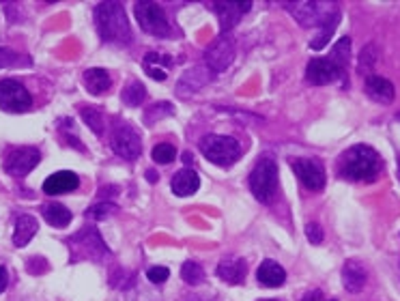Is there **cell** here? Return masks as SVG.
Wrapping results in <instances>:
<instances>
[{"label":"cell","mask_w":400,"mask_h":301,"mask_svg":"<svg viewBox=\"0 0 400 301\" xmlns=\"http://www.w3.org/2000/svg\"><path fill=\"white\" fill-rule=\"evenodd\" d=\"M7 282H9V275H7V269L0 267V293L7 288Z\"/></svg>","instance_id":"ab89813d"},{"label":"cell","mask_w":400,"mask_h":301,"mask_svg":"<svg viewBox=\"0 0 400 301\" xmlns=\"http://www.w3.org/2000/svg\"><path fill=\"white\" fill-rule=\"evenodd\" d=\"M338 17H340V15H336L334 19H329L327 24L323 26V33H319V37L312 39V43H310V48H312V50H323V48H325L327 41L332 39V35H334V29H336Z\"/></svg>","instance_id":"d6a6232c"},{"label":"cell","mask_w":400,"mask_h":301,"mask_svg":"<svg viewBox=\"0 0 400 301\" xmlns=\"http://www.w3.org/2000/svg\"><path fill=\"white\" fill-rule=\"evenodd\" d=\"M305 235H308L310 243H314V245H319L323 241V230H321L319 224H308V228H305Z\"/></svg>","instance_id":"74e56055"},{"label":"cell","mask_w":400,"mask_h":301,"mask_svg":"<svg viewBox=\"0 0 400 301\" xmlns=\"http://www.w3.org/2000/svg\"><path fill=\"white\" fill-rule=\"evenodd\" d=\"M376 58H379V48H376L374 43H368L366 48L360 52V58H358V69L362 74H366V78L368 76H372V67L376 65Z\"/></svg>","instance_id":"4316f807"},{"label":"cell","mask_w":400,"mask_h":301,"mask_svg":"<svg viewBox=\"0 0 400 301\" xmlns=\"http://www.w3.org/2000/svg\"><path fill=\"white\" fill-rule=\"evenodd\" d=\"M151 155H153V161H157V164H170V161H175V157H177V151L168 143H159V145H155Z\"/></svg>","instance_id":"1f68e13d"},{"label":"cell","mask_w":400,"mask_h":301,"mask_svg":"<svg viewBox=\"0 0 400 301\" xmlns=\"http://www.w3.org/2000/svg\"><path fill=\"white\" fill-rule=\"evenodd\" d=\"M78 185H80V179L76 172L61 170V172H54L43 181V192L50 194V196H56V194H67V192L78 190Z\"/></svg>","instance_id":"9a60e30c"},{"label":"cell","mask_w":400,"mask_h":301,"mask_svg":"<svg viewBox=\"0 0 400 301\" xmlns=\"http://www.w3.org/2000/svg\"><path fill=\"white\" fill-rule=\"evenodd\" d=\"M293 170L303 183V188H308L310 192H321L325 188V168L319 159H295Z\"/></svg>","instance_id":"7c38bea8"},{"label":"cell","mask_w":400,"mask_h":301,"mask_svg":"<svg viewBox=\"0 0 400 301\" xmlns=\"http://www.w3.org/2000/svg\"><path fill=\"white\" fill-rule=\"evenodd\" d=\"M48 269H50V267H48V261L41 259V257H33V259H29V261H26V271H29V273L39 275V273L48 271Z\"/></svg>","instance_id":"d590c367"},{"label":"cell","mask_w":400,"mask_h":301,"mask_svg":"<svg viewBox=\"0 0 400 301\" xmlns=\"http://www.w3.org/2000/svg\"><path fill=\"white\" fill-rule=\"evenodd\" d=\"M95 24L99 37L106 43L127 45L134 41L129 19L121 3H99L95 7Z\"/></svg>","instance_id":"7a4b0ae2"},{"label":"cell","mask_w":400,"mask_h":301,"mask_svg":"<svg viewBox=\"0 0 400 301\" xmlns=\"http://www.w3.org/2000/svg\"><path fill=\"white\" fill-rule=\"evenodd\" d=\"M254 5L250 0H243V3H232V0H220V3L214 5L218 17H220V29L222 35H226L232 26H237V22L241 19L243 13H248Z\"/></svg>","instance_id":"4fadbf2b"},{"label":"cell","mask_w":400,"mask_h":301,"mask_svg":"<svg viewBox=\"0 0 400 301\" xmlns=\"http://www.w3.org/2000/svg\"><path fill=\"white\" fill-rule=\"evenodd\" d=\"M256 277H258V282H261L263 286L278 288V286L285 284V280H287V271L282 269V265H278L275 261H265L261 267H258Z\"/></svg>","instance_id":"ffe728a7"},{"label":"cell","mask_w":400,"mask_h":301,"mask_svg":"<svg viewBox=\"0 0 400 301\" xmlns=\"http://www.w3.org/2000/svg\"><path fill=\"white\" fill-rule=\"evenodd\" d=\"M39 161H41V153L35 147H17L5 155L3 170L15 179H22L29 172H33L39 166Z\"/></svg>","instance_id":"ba28073f"},{"label":"cell","mask_w":400,"mask_h":301,"mask_svg":"<svg viewBox=\"0 0 400 301\" xmlns=\"http://www.w3.org/2000/svg\"><path fill=\"white\" fill-rule=\"evenodd\" d=\"M381 155L372 147L355 145L342 153L338 161V174L346 181H374L381 172Z\"/></svg>","instance_id":"6da1fadb"},{"label":"cell","mask_w":400,"mask_h":301,"mask_svg":"<svg viewBox=\"0 0 400 301\" xmlns=\"http://www.w3.org/2000/svg\"><path fill=\"white\" fill-rule=\"evenodd\" d=\"M329 60H332L340 72L344 74V69L351 60V39L349 37H342L336 41V45L332 48V54H329Z\"/></svg>","instance_id":"484cf974"},{"label":"cell","mask_w":400,"mask_h":301,"mask_svg":"<svg viewBox=\"0 0 400 301\" xmlns=\"http://www.w3.org/2000/svg\"><path fill=\"white\" fill-rule=\"evenodd\" d=\"M147 181H151V183H157V172L155 170H147Z\"/></svg>","instance_id":"60d3db41"},{"label":"cell","mask_w":400,"mask_h":301,"mask_svg":"<svg viewBox=\"0 0 400 301\" xmlns=\"http://www.w3.org/2000/svg\"><path fill=\"white\" fill-rule=\"evenodd\" d=\"M200 151L209 161H214L218 166H230L241 157V145L234 138L220 133L205 136L200 143Z\"/></svg>","instance_id":"8992f818"},{"label":"cell","mask_w":400,"mask_h":301,"mask_svg":"<svg viewBox=\"0 0 400 301\" xmlns=\"http://www.w3.org/2000/svg\"><path fill=\"white\" fill-rule=\"evenodd\" d=\"M398 166H400V161H398Z\"/></svg>","instance_id":"ee69618b"},{"label":"cell","mask_w":400,"mask_h":301,"mask_svg":"<svg viewBox=\"0 0 400 301\" xmlns=\"http://www.w3.org/2000/svg\"><path fill=\"white\" fill-rule=\"evenodd\" d=\"M31 106V92L17 80H0V108L5 112H29Z\"/></svg>","instance_id":"9c48e42d"},{"label":"cell","mask_w":400,"mask_h":301,"mask_svg":"<svg viewBox=\"0 0 400 301\" xmlns=\"http://www.w3.org/2000/svg\"><path fill=\"white\" fill-rule=\"evenodd\" d=\"M168 275H170V271L166 267H151L147 271V277H149L151 282H155V284H163V282L168 280Z\"/></svg>","instance_id":"8d00e7d4"},{"label":"cell","mask_w":400,"mask_h":301,"mask_svg":"<svg viewBox=\"0 0 400 301\" xmlns=\"http://www.w3.org/2000/svg\"><path fill=\"white\" fill-rule=\"evenodd\" d=\"M329 301H338V299H329Z\"/></svg>","instance_id":"7bdbcfd3"},{"label":"cell","mask_w":400,"mask_h":301,"mask_svg":"<svg viewBox=\"0 0 400 301\" xmlns=\"http://www.w3.org/2000/svg\"><path fill=\"white\" fill-rule=\"evenodd\" d=\"M366 95L379 104H392L394 101V84L385 80L383 76H368L364 82Z\"/></svg>","instance_id":"e0dca14e"},{"label":"cell","mask_w":400,"mask_h":301,"mask_svg":"<svg viewBox=\"0 0 400 301\" xmlns=\"http://www.w3.org/2000/svg\"><path fill=\"white\" fill-rule=\"evenodd\" d=\"M170 63H173L170 56H161V54H157V52H149V54H145V72H147L153 80L161 82V80L168 78L166 72H168Z\"/></svg>","instance_id":"603a6c76"},{"label":"cell","mask_w":400,"mask_h":301,"mask_svg":"<svg viewBox=\"0 0 400 301\" xmlns=\"http://www.w3.org/2000/svg\"><path fill=\"white\" fill-rule=\"evenodd\" d=\"M116 211H119V206H116L114 202H99V204L90 206V209H88V218H93V220H106L108 215H112Z\"/></svg>","instance_id":"836d02e7"},{"label":"cell","mask_w":400,"mask_h":301,"mask_svg":"<svg viewBox=\"0 0 400 301\" xmlns=\"http://www.w3.org/2000/svg\"><path fill=\"white\" fill-rule=\"evenodd\" d=\"M147 97V88L143 82H138V80H131L125 88H123V101L127 106H140L145 101Z\"/></svg>","instance_id":"83f0119b"},{"label":"cell","mask_w":400,"mask_h":301,"mask_svg":"<svg viewBox=\"0 0 400 301\" xmlns=\"http://www.w3.org/2000/svg\"><path fill=\"white\" fill-rule=\"evenodd\" d=\"M248 185L252 190V196L258 202H263V204L273 202L275 192H278V166H275V161L271 157L258 159L256 166L250 172Z\"/></svg>","instance_id":"277c9868"},{"label":"cell","mask_w":400,"mask_h":301,"mask_svg":"<svg viewBox=\"0 0 400 301\" xmlns=\"http://www.w3.org/2000/svg\"><path fill=\"white\" fill-rule=\"evenodd\" d=\"M263 301H280V299H263Z\"/></svg>","instance_id":"b9f144b4"},{"label":"cell","mask_w":400,"mask_h":301,"mask_svg":"<svg viewBox=\"0 0 400 301\" xmlns=\"http://www.w3.org/2000/svg\"><path fill=\"white\" fill-rule=\"evenodd\" d=\"M216 273H218L220 280H224L226 284H239V282H243L248 267H246L243 259H226V261H222L218 265Z\"/></svg>","instance_id":"d6986e66"},{"label":"cell","mask_w":400,"mask_h":301,"mask_svg":"<svg viewBox=\"0 0 400 301\" xmlns=\"http://www.w3.org/2000/svg\"><path fill=\"white\" fill-rule=\"evenodd\" d=\"M301 301H325V299H323V293H321V291H310L308 295L301 297Z\"/></svg>","instance_id":"f35d334b"},{"label":"cell","mask_w":400,"mask_h":301,"mask_svg":"<svg viewBox=\"0 0 400 301\" xmlns=\"http://www.w3.org/2000/svg\"><path fill=\"white\" fill-rule=\"evenodd\" d=\"M198 188H200V177L192 168L179 170L173 177V192L177 196H192L198 192Z\"/></svg>","instance_id":"44dd1931"},{"label":"cell","mask_w":400,"mask_h":301,"mask_svg":"<svg viewBox=\"0 0 400 301\" xmlns=\"http://www.w3.org/2000/svg\"><path fill=\"white\" fill-rule=\"evenodd\" d=\"M82 119L86 121V125H88L93 131H95L97 136L104 133L106 123H104V114H102L99 108H82Z\"/></svg>","instance_id":"f546056e"},{"label":"cell","mask_w":400,"mask_h":301,"mask_svg":"<svg viewBox=\"0 0 400 301\" xmlns=\"http://www.w3.org/2000/svg\"><path fill=\"white\" fill-rule=\"evenodd\" d=\"M181 277H183V282H187L190 286L202 284L205 282V269L194 261H187L181 265Z\"/></svg>","instance_id":"f1b7e54d"},{"label":"cell","mask_w":400,"mask_h":301,"mask_svg":"<svg viewBox=\"0 0 400 301\" xmlns=\"http://www.w3.org/2000/svg\"><path fill=\"white\" fill-rule=\"evenodd\" d=\"M45 222H48L50 226L54 228H65L69 226V222H72V211L67 209L65 204L61 202H50V204H45L43 209H41Z\"/></svg>","instance_id":"cb8c5ba5"},{"label":"cell","mask_w":400,"mask_h":301,"mask_svg":"<svg viewBox=\"0 0 400 301\" xmlns=\"http://www.w3.org/2000/svg\"><path fill=\"white\" fill-rule=\"evenodd\" d=\"M37 220L33 215H17L15 218V230H13V245L15 247H24L29 241L37 235Z\"/></svg>","instance_id":"7402d4cb"},{"label":"cell","mask_w":400,"mask_h":301,"mask_svg":"<svg viewBox=\"0 0 400 301\" xmlns=\"http://www.w3.org/2000/svg\"><path fill=\"white\" fill-rule=\"evenodd\" d=\"M234 60V41L228 35H220L205 52V63L211 74H222Z\"/></svg>","instance_id":"30bf717a"},{"label":"cell","mask_w":400,"mask_h":301,"mask_svg":"<svg viewBox=\"0 0 400 301\" xmlns=\"http://www.w3.org/2000/svg\"><path fill=\"white\" fill-rule=\"evenodd\" d=\"M173 114H175V106H173V104H166V101H161V104H155L151 110H147L145 123H147V125H153V123H157L161 117H173Z\"/></svg>","instance_id":"4dcf8cb0"},{"label":"cell","mask_w":400,"mask_h":301,"mask_svg":"<svg viewBox=\"0 0 400 301\" xmlns=\"http://www.w3.org/2000/svg\"><path fill=\"white\" fill-rule=\"evenodd\" d=\"M134 15L140 29L153 37H168L173 33L166 13H163V9L157 3H136Z\"/></svg>","instance_id":"52a82bcc"},{"label":"cell","mask_w":400,"mask_h":301,"mask_svg":"<svg viewBox=\"0 0 400 301\" xmlns=\"http://www.w3.org/2000/svg\"><path fill=\"white\" fill-rule=\"evenodd\" d=\"M209 80H211V74L207 72V69L194 67V69H190V72H187V74L179 80V84H177V95H179V97H190V95H194V92H196L200 86H205Z\"/></svg>","instance_id":"2e32d148"},{"label":"cell","mask_w":400,"mask_h":301,"mask_svg":"<svg viewBox=\"0 0 400 301\" xmlns=\"http://www.w3.org/2000/svg\"><path fill=\"white\" fill-rule=\"evenodd\" d=\"M110 147L112 151L123 157V159H136L143 151V143H140V136L136 129H131L129 125H121L116 127L114 133H112V140H110Z\"/></svg>","instance_id":"8fae6325"},{"label":"cell","mask_w":400,"mask_h":301,"mask_svg":"<svg viewBox=\"0 0 400 301\" xmlns=\"http://www.w3.org/2000/svg\"><path fill=\"white\" fill-rule=\"evenodd\" d=\"M285 9L299 22V26L305 29H323L329 19L340 15L336 3H319V0H293V3H285Z\"/></svg>","instance_id":"3957f363"},{"label":"cell","mask_w":400,"mask_h":301,"mask_svg":"<svg viewBox=\"0 0 400 301\" xmlns=\"http://www.w3.org/2000/svg\"><path fill=\"white\" fill-rule=\"evenodd\" d=\"M22 56L9 48H0V69H5V67H13V65H19Z\"/></svg>","instance_id":"e575fe53"},{"label":"cell","mask_w":400,"mask_h":301,"mask_svg":"<svg viewBox=\"0 0 400 301\" xmlns=\"http://www.w3.org/2000/svg\"><path fill=\"white\" fill-rule=\"evenodd\" d=\"M340 76L342 72L329 58H312L308 63V69H305V78H308L310 84H317V86L332 84Z\"/></svg>","instance_id":"5bb4252c"},{"label":"cell","mask_w":400,"mask_h":301,"mask_svg":"<svg viewBox=\"0 0 400 301\" xmlns=\"http://www.w3.org/2000/svg\"><path fill=\"white\" fill-rule=\"evenodd\" d=\"M110 84H112V80H110V74L106 72V69L95 67V69H86V72H84V86L90 92H95V95L108 90Z\"/></svg>","instance_id":"d4e9b609"},{"label":"cell","mask_w":400,"mask_h":301,"mask_svg":"<svg viewBox=\"0 0 400 301\" xmlns=\"http://www.w3.org/2000/svg\"><path fill=\"white\" fill-rule=\"evenodd\" d=\"M67 245H69V252H72V257H69V263H78V261H102L106 259L110 250L108 245L104 243L102 235L97 233L95 228H84L80 233H76L74 237L67 239Z\"/></svg>","instance_id":"5b68a950"},{"label":"cell","mask_w":400,"mask_h":301,"mask_svg":"<svg viewBox=\"0 0 400 301\" xmlns=\"http://www.w3.org/2000/svg\"><path fill=\"white\" fill-rule=\"evenodd\" d=\"M368 280V271L362 263L358 261H346L342 267V282L349 293H360L366 286Z\"/></svg>","instance_id":"ac0fdd59"}]
</instances>
